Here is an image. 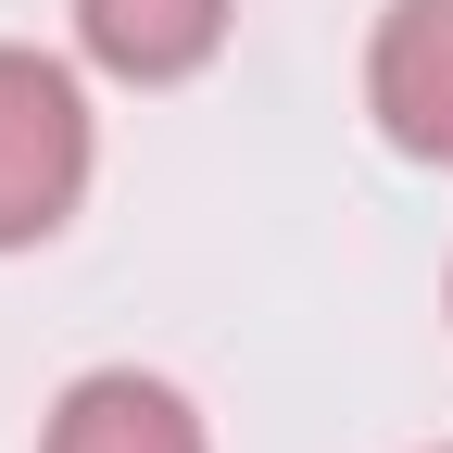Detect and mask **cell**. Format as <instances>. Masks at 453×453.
<instances>
[{
	"label": "cell",
	"instance_id": "3",
	"mask_svg": "<svg viewBox=\"0 0 453 453\" xmlns=\"http://www.w3.org/2000/svg\"><path fill=\"white\" fill-rule=\"evenodd\" d=\"M38 453H202V416H189V390H164L139 365H101V378H76L50 403Z\"/></svg>",
	"mask_w": 453,
	"mask_h": 453
},
{
	"label": "cell",
	"instance_id": "4",
	"mask_svg": "<svg viewBox=\"0 0 453 453\" xmlns=\"http://www.w3.org/2000/svg\"><path fill=\"white\" fill-rule=\"evenodd\" d=\"M76 38H88V64H113L127 88H177V76L214 64L226 0H76Z\"/></svg>",
	"mask_w": 453,
	"mask_h": 453
},
{
	"label": "cell",
	"instance_id": "2",
	"mask_svg": "<svg viewBox=\"0 0 453 453\" xmlns=\"http://www.w3.org/2000/svg\"><path fill=\"white\" fill-rule=\"evenodd\" d=\"M365 113L390 127V151L453 164V0H390V13H378Z\"/></svg>",
	"mask_w": 453,
	"mask_h": 453
},
{
	"label": "cell",
	"instance_id": "1",
	"mask_svg": "<svg viewBox=\"0 0 453 453\" xmlns=\"http://www.w3.org/2000/svg\"><path fill=\"white\" fill-rule=\"evenodd\" d=\"M88 189V101L50 50H0V252L50 240Z\"/></svg>",
	"mask_w": 453,
	"mask_h": 453
}]
</instances>
